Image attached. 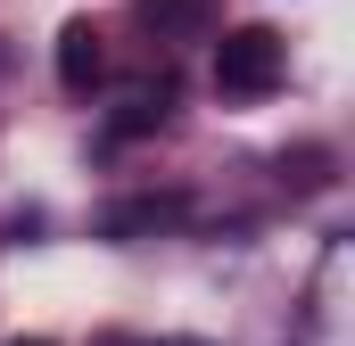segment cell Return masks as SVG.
Wrapping results in <instances>:
<instances>
[{
	"mask_svg": "<svg viewBox=\"0 0 355 346\" xmlns=\"http://www.w3.org/2000/svg\"><path fill=\"white\" fill-rule=\"evenodd\" d=\"M281 75H289V42L272 33V25H232L223 42H215V91L223 99H272L281 91Z\"/></svg>",
	"mask_w": 355,
	"mask_h": 346,
	"instance_id": "obj_1",
	"label": "cell"
},
{
	"mask_svg": "<svg viewBox=\"0 0 355 346\" xmlns=\"http://www.w3.org/2000/svg\"><path fill=\"white\" fill-rule=\"evenodd\" d=\"M174 223H190V198H182V190H166V198L141 190V198H116V206L99 215L107 239H149V231H174Z\"/></svg>",
	"mask_w": 355,
	"mask_h": 346,
	"instance_id": "obj_2",
	"label": "cell"
},
{
	"mask_svg": "<svg viewBox=\"0 0 355 346\" xmlns=\"http://www.w3.org/2000/svg\"><path fill=\"white\" fill-rule=\"evenodd\" d=\"M58 83L75 91V99H91V91L107 83V42H99L91 17H75V25L58 33Z\"/></svg>",
	"mask_w": 355,
	"mask_h": 346,
	"instance_id": "obj_3",
	"label": "cell"
},
{
	"mask_svg": "<svg viewBox=\"0 0 355 346\" xmlns=\"http://www.w3.org/2000/svg\"><path fill=\"white\" fill-rule=\"evenodd\" d=\"M174 116V75H157V83H132L124 91V107L107 116V140H141V132H157Z\"/></svg>",
	"mask_w": 355,
	"mask_h": 346,
	"instance_id": "obj_4",
	"label": "cell"
},
{
	"mask_svg": "<svg viewBox=\"0 0 355 346\" xmlns=\"http://www.w3.org/2000/svg\"><path fill=\"white\" fill-rule=\"evenodd\" d=\"M132 17L157 33V42H198L215 25V0H132Z\"/></svg>",
	"mask_w": 355,
	"mask_h": 346,
	"instance_id": "obj_5",
	"label": "cell"
},
{
	"mask_svg": "<svg viewBox=\"0 0 355 346\" xmlns=\"http://www.w3.org/2000/svg\"><path fill=\"white\" fill-rule=\"evenodd\" d=\"M8 346H50V338H8Z\"/></svg>",
	"mask_w": 355,
	"mask_h": 346,
	"instance_id": "obj_6",
	"label": "cell"
}]
</instances>
